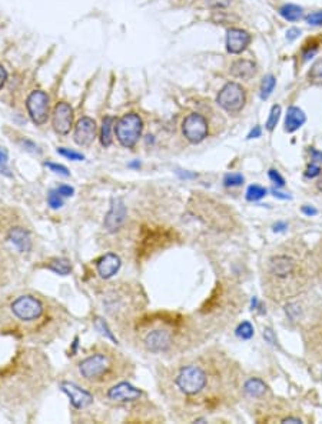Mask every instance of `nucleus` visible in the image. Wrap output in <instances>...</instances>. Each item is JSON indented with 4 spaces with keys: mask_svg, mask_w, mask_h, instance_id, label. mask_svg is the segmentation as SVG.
<instances>
[{
    "mask_svg": "<svg viewBox=\"0 0 322 424\" xmlns=\"http://www.w3.org/2000/svg\"><path fill=\"white\" fill-rule=\"evenodd\" d=\"M316 53V49H313V50H308V52H305L304 53V60H308V59H311L313 54Z\"/></svg>",
    "mask_w": 322,
    "mask_h": 424,
    "instance_id": "nucleus-44",
    "label": "nucleus"
},
{
    "mask_svg": "<svg viewBox=\"0 0 322 424\" xmlns=\"http://www.w3.org/2000/svg\"><path fill=\"white\" fill-rule=\"evenodd\" d=\"M269 177H271V180L275 183V185L278 186H284L285 185V180H284V177L281 176L279 173H278L277 170H269Z\"/></svg>",
    "mask_w": 322,
    "mask_h": 424,
    "instance_id": "nucleus-33",
    "label": "nucleus"
},
{
    "mask_svg": "<svg viewBox=\"0 0 322 424\" xmlns=\"http://www.w3.org/2000/svg\"><path fill=\"white\" fill-rule=\"evenodd\" d=\"M302 213L304 214H306V216H315L316 214V209H313V207H309V206H304L302 207Z\"/></svg>",
    "mask_w": 322,
    "mask_h": 424,
    "instance_id": "nucleus-41",
    "label": "nucleus"
},
{
    "mask_svg": "<svg viewBox=\"0 0 322 424\" xmlns=\"http://www.w3.org/2000/svg\"><path fill=\"white\" fill-rule=\"evenodd\" d=\"M6 79H8V73H6V70L0 66V89L3 88V84H5Z\"/></svg>",
    "mask_w": 322,
    "mask_h": 424,
    "instance_id": "nucleus-42",
    "label": "nucleus"
},
{
    "mask_svg": "<svg viewBox=\"0 0 322 424\" xmlns=\"http://www.w3.org/2000/svg\"><path fill=\"white\" fill-rule=\"evenodd\" d=\"M236 336L242 338V340H249L250 337L253 336V327L249 321H243L241 323L238 328H236Z\"/></svg>",
    "mask_w": 322,
    "mask_h": 424,
    "instance_id": "nucleus-26",
    "label": "nucleus"
},
{
    "mask_svg": "<svg viewBox=\"0 0 322 424\" xmlns=\"http://www.w3.org/2000/svg\"><path fill=\"white\" fill-rule=\"evenodd\" d=\"M312 157L315 161H319L318 159H321V161H322V153H319V151H316V150H312Z\"/></svg>",
    "mask_w": 322,
    "mask_h": 424,
    "instance_id": "nucleus-45",
    "label": "nucleus"
},
{
    "mask_svg": "<svg viewBox=\"0 0 322 424\" xmlns=\"http://www.w3.org/2000/svg\"><path fill=\"white\" fill-rule=\"evenodd\" d=\"M129 166H131V167H139V166H141V163H139V161H135V163H131Z\"/></svg>",
    "mask_w": 322,
    "mask_h": 424,
    "instance_id": "nucleus-47",
    "label": "nucleus"
},
{
    "mask_svg": "<svg viewBox=\"0 0 322 424\" xmlns=\"http://www.w3.org/2000/svg\"><path fill=\"white\" fill-rule=\"evenodd\" d=\"M46 269L52 270L56 274H60V276H68L72 272V263L68 259L54 257L46 262Z\"/></svg>",
    "mask_w": 322,
    "mask_h": 424,
    "instance_id": "nucleus-19",
    "label": "nucleus"
},
{
    "mask_svg": "<svg viewBox=\"0 0 322 424\" xmlns=\"http://www.w3.org/2000/svg\"><path fill=\"white\" fill-rule=\"evenodd\" d=\"M216 102L226 112L236 113L245 105V90L238 83H233V81L226 83L224 88L221 89Z\"/></svg>",
    "mask_w": 322,
    "mask_h": 424,
    "instance_id": "nucleus-7",
    "label": "nucleus"
},
{
    "mask_svg": "<svg viewBox=\"0 0 322 424\" xmlns=\"http://www.w3.org/2000/svg\"><path fill=\"white\" fill-rule=\"evenodd\" d=\"M105 397L107 401L113 404H127V403L139 401V398L142 397V391L126 381H117L110 387H107Z\"/></svg>",
    "mask_w": 322,
    "mask_h": 424,
    "instance_id": "nucleus-8",
    "label": "nucleus"
},
{
    "mask_svg": "<svg viewBox=\"0 0 322 424\" xmlns=\"http://www.w3.org/2000/svg\"><path fill=\"white\" fill-rule=\"evenodd\" d=\"M252 37L242 29H229L226 35V49L229 53H242L249 46Z\"/></svg>",
    "mask_w": 322,
    "mask_h": 424,
    "instance_id": "nucleus-15",
    "label": "nucleus"
},
{
    "mask_svg": "<svg viewBox=\"0 0 322 424\" xmlns=\"http://www.w3.org/2000/svg\"><path fill=\"white\" fill-rule=\"evenodd\" d=\"M275 84H277V80L272 74H268V76L264 77L262 83H261V99L262 100H267L272 95Z\"/></svg>",
    "mask_w": 322,
    "mask_h": 424,
    "instance_id": "nucleus-23",
    "label": "nucleus"
},
{
    "mask_svg": "<svg viewBox=\"0 0 322 424\" xmlns=\"http://www.w3.org/2000/svg\"><path fill=\"white\" fill-rule=\"evenodd\" d=\"M206 3L214 8H225L231 3V0H206Z\"/></svg>",
    "mask_w": 322,
    "mask_h": 424,
    "instance_id": "nucleus-37",
    "label": "nucleus"
},
{
    "mask_svg": "<svg viewBox=\"0 0 322 424\" xmlns=\"http://www.w3.org/2000/svg\"><path fill=\"white\" fill-rule=\"evenodd\" d=\"M265 195H267V189H264V187L260 185L249 186L248 190H246V199H248L249 202L261 200Z\"/></svg>",
    "mask_w": 322,
    "mask_h": 424,
    "instance_id": "nucleus-25",
    "label": "nucleus"
},
{
    "mask_svg": "<svg viewBox=\"0 0 322 424\" xmlns=\"http://www.w3.org/2000/svg\"><path fill=\"white\" fill-rule=\"evenodd\" d=\"M175 384L186 397H195L201 394L209 384V376L199 364L183 366L175 377Z\"/></svg>",
    "mask_w": 322,
    "mask_h": 424,
    "instance_id": "nucleus-5",
    "label": "nucleus"
},
{
    "mask_svg": "<svg viewBox=\"0 0 322 424\" xmlns=\"http://www.w3.org/2000/svg\"><path fill=\"white\" fill-rule=\"evenodd\" d=\"M6 164H8V151L0 147V168L6 167Z\"/></svg>",
    "mask_w": 322,
    "mask_h": 424,
    "instance_id": "nucleus-39",
    "label": "nucleus"
},
{
    "mask_svg": "<svg viewBox=\"0 0 322 424\" xmlns=\"http://www.w3.org/2000/svg\"><path fill=\"white\" fill-rule=\"evenodd\" d=\"M192 202H195V204L190 203V207L194 209L195 214L199 216V219L205 221L206 224L218 230H226L232 226V216L229 214L224 204L216 203L214 200L205 199L202 196L199 197L194 196Z\"/></svg>",
    "mask_w": 322,
    "mask_h": 424,
    "instance_id": "nucleus-4",
    "label": "nucleus"
},
{
    "mask_svg": "<svg viewBox=\"0 0 322 424\" xmlns=\"http://www.w3.org/2000/svg\"><path fill=\"white\" fill-rule=\"evenodd\" d=\"M57 153H59V154H62L63 157H66V159H71V160H75V161H81V160L85 159V156H83L82 153L69 150V149H65V147H60V149H57Z\"/></svg>",
    "mask_w": 322,
    "mask_h": 424,
    "instance_id": "nucleus-30",
    "label": "nucleus"
},
{
    "mask_svg": "<svg viewBox=\"0 0 322 424\" xmlns=\"http://www.w3.org/2000/svg\"><path fill=\"white\" fill-rule=\"evenodd\" d=\"M27 112L36 124H43L49 117V96L42 90H35L29 95L26 102Z\"/></svg>",
    "mask_w": 322,
    "mask_h": 424,
    "instance_id": "nucleus-9",
    "label": "nucleus"
},
{
    "mask_svg": "<svg viewBox=\"0 0 322 424\" xmlns=\"http://www.w3.org/2000/svg\"><path fill=\"white\" fill-rule=\"evenodd\" d=\"M78 373L86 384L96 389H107L132 376L134 364L123 354L105 345L78 363Z\"/></svg>",
    "mask_w": 322,
    "mask_h": 424,
    "instance_id": "nucleus-2",
    "label": "nucleus"
},
{
    "mask_svg": "<svg viewBox=\"0 0 322 424\" xmlns=\"http://www.w3.org/2000/svg\"><path fill=\"white\" fill-rule=\"evenodd\" d=\"M120 266H122L120 257L115 253H107L96 262V270H98L99 276L106 280L119 272Z\"/></svg>",
    "mask_w": 322,
    "mask_h": 424,
    "instance_id": "nucleus-16",
    "label": "nucleus"
},
{
    "mask_svg": "<svg viewBox=\"0 0 322 424\" xmlns=\"http://www.w3.org/2000/svg\"><path fill=\"white\" fill-rule=\"evenodd\" d=\"M306 23L311 26H322V10L312 12L306 16Z\"/></svg>",
    "mask_w": 322,
    "mask_h": 424,
    "instance_id": "nucleus-31",
    "label": "nucleus"
},
{
    "mask_svg": "<svg viewBox=\"0 0 322 424\" xmlns=\"http://www.w3.org/2000/svg\"><path fill=\"white\" fill-rule=\"evenodd\" d=\"M243 391H245V394H248L249 397L258 398L262 397V396L265 394L267 386H265V383L262 380H260V379H250V380H248L245 383Z\"/></svg>",
    "mask_w": 322,
    "mask_h": 424,
    "instance_id": "nucleus-20",
    "label": "nucleus"
},
{
    "mask_svg": "<svg viewBox=\"0 0 322 424\" xmlns=\"http://www.w3.org/2000/svg\"><path fill=\"white\" fill-rule=\"evenodd\" d=\"M126 219H127V209H126L125 203H123V200L116 199V200H113L112 207L105 217V229L109 233H115L123 227Z\"/></svg>",
    "mask_w": 322,
    "mask_h": 424,
    "instance_id": "nucleus-12",
    "label": "nucleus"
},
{
    "mask_svg": "<svg viewBox=\"0 0 322 424\" xmlns=\"http://www.w3.org/2000/svg\"><path fill=\"white\" fill-rule=\"evenodd\" d=\"M299 35H301V30L296 29V27H292V29H289V30L286 32V39H288L289 42H292V40H295L296 37H299Z\"/></svg>",
    "mask_w": 322,
    "mask_h": 424,
    "instance_id": "nucleus-38",
    "label": "nucleus"
},
{
    "mask_svg": "<svg viewBox=\"0 0 322 424\" xmlns=\"http://www.w3.org/2000/svg\"><path fill=\"white\" fill-rule=\"evenodd\" d=\"M183 136L188 139L190 143H201L202 140H205L209 133V126L206 119L202 115L198 113H192L189 115L185 120H183Z\"/></svg>",
    "mask_w": 322,
    "mask_h": 424,
    "instance_id": "nucleus-10",
    "label": "nucleus"
},
{
    "mask_svg": "<svg viewBox=\"0 0 322 424\" xmlns=\"http://www.w3.org/2000/svg\"><path fill=\"white\" fill-rule=\"evenodd\" d=\"M279 15L289 22H296L302 18V9L296 5H284L279 9Z\"/></svg>",
    "mask_w": 322,
    "mask_h": 424,
    "instance_id": "nucleus-22",
    "label": "nucleus"
},
{
    "mask_svg": "<svg viewBox=\"0 0 322 424\" xmlns=\"http://www.w3.org/2000/svg\"><path fill=\"white\" fill-rule=\"evenodd\" d=\"M112 127H113V117L107 116L103 119L102 123V129H100V141L105 147H109L113 141L112 137Z\"/></svg>",
    "mask_w": 322,
    "mask_h": 424,
    "instance_id": "nucleus-21",
    "label": "nucleus"
},
{
    "mask_svg": "<svg viewBox=\"0 0 322 424\" xmlns=\"http://www.w3.org/2000/svg\"><path fill=\"white\" fill-rule=\"evenodd\" d=\"M319 173H321L319 166H318V164H311L309 167L306 168V173H305V175H306V177H311V179H312V177L318 176Z\"/></svg>",
    "mask_w": 322,
    "mask_h": 424,
    "instance_id": "nucleus-36",
    "label": "nucleus"
},
{
    "mask_svg": "<svg viewBox=\"0 0 322 424\" xmlns=\"http://www.w3.org/2000/svg\"><path fill=\"white\" fill-rule=\"evenodd\" d=\"M255 64L249 60H238L231 66V73L232 76L238 77V79L248 80L255 74Z\"/></svg>",
    "mask_w": 322,
    "mask_h": 424,
    "instance_id": "nucleus-18",
    "label": "nucleus"
},
{
    "mask_svg": "<svg viewBox=\"0 0 322 424\" xmlns=\"http://www.w3.org/2000/svg\"><path fill=\"white\" fill-rule=\"evenodd\" d=\"M305 120H306V116H305L304 112L299 107L291 106L286 112L285 132L294 133L305 123Z\"/></svg>",
    "mask_w": 322,
    "mask_h": 424,
    "instance_id": "nucleus-17",
    "label": "nucleus"
},
{
    "mask_svg": "<svg viewBox=\"0 0 322 424\" xmlns=\"http://www.w3.org/2000/svg\"><path fill=\"white\" fill-rule=\"evenodd\" d=\"M96 123L90 117H82L81 120L75 126V141L79 146H90L96 139Z\"/></svg>",
    "mask_w": 322,
    "mask_h": 424,
    "instance_id": "nucleus-14",
    "label": "nucleus"
},
{
    "mask_svg": "<svg viewBox=\"0 0 322 424\" xmlns=\"http://www.w3.org/2000/svg\"><path fill=\"white\" fill-rule=\"evenodd\" d=\"M279 117H281V106H275L271 109V113H269V117L268 120H267V129H268L269 132H272L274 129H275V126L278 124V122H279Z\"/></svg>",
    "mask_w": 322,
    "mask_h": 424,
    "instance_id": "nucleus-27",
    "label": "nucleus"
},
{
    "mask_svg": "<svg viewBox=\"0 0 322 424\" xmlns=\"http://www.w3.org/2000/svg\"><path fill=\"white\" fill-rule=\"evenodd\" d=\"M142 129L143 123L139 115H136V113L123 115L117 120L116 126H115L116 139L123 147L132 149L139 140V137L142 134Z\"/></svg>",
    "mask_w": 322,
    "mask_h": 424,
    "instance_id": "nucleus-6",
    "label": "nucleus"
},
{
    "mask_svg": "<svg viewBox=\"0 0 322 424\" xmlns=\"http://www.w3.org/2000/svg\"><path fill=\"white\" fill-rule=\"evenodd\" d=\"M282 423H302L301 418H296V417H286L282 420Z\"/></svg>",
    "mask_w": 322,
    "mask_h": 424,
    "instance_id": "nucleus-43",
    "label": "nucleus"
},
{
    "mask_svg": "<svg viewBox=\"0 0 322 424\" xmlns=\"http://www.w3.org/2000/svg\"><path fill=\"white\" fill-rule=\"evenodd\" d=\"M308 79L311 84L315 86H321L322 84V60H318L316 63H313V66L311 67V70L308 71Z\"/></svg>",
    "mask_w": 322,
    "mask_h": 424,
    "instance_id": "nucleus-24",
    "label": "nucleus"
},
{
    "mask_svg": "<svg viewBox=\"0 0 322 424\" xmlns=\"http://www.w3.org/2000/svg\"><path fill=\"white\" fill-rule=\"evenodd\" d=\"M46 167H49L52 172H54V173H59V175H62V176H69L71 173H69V170L65 167V166H62V164H56V163H46Z\"/></svg>",
    "mask_w": 322,
    "mask_h": 424,
    "instance_id": "nucleus-32",
    "label": "nucleus"
},
{
    "mask_svg": "<svg viewBox=\"0 0 322 424\" xmlns=\"http://www.w3.org/2000/svg\"><path fill=\"white\" fill-rule=\"evenodd\" d=\"M54 132L59 134H68L71 132L72 123H73V109L69 103L60 102L57 103L53 110V117H52Z\"/></svg>",
    "mask_w": 322,
    "mask_h": 424,
    "instance_id": "nucleus-11",
    "label": "nucleus"
},
{
    "mask_svg": "<svg viewBox=\"0 0 322 424\" xmlns=\"http://www.w3.org/2000/svg\"><path fill=\"white\" fill-rule=\"evenodd\" d=\"M10 330L29 343L49 345L69 323L68 311L49 297L35 293L19 294L8 306Z\"/></svg>",
    "mask_w": 322,
    "mask_h": 424,
    "instance_id": "nucleus-1",
    "label": "nucleus"
},
{
    "mask_svg": "<svg viewBox=\"0 0 322 424\" xmlns=\"http://www.w3.org/2000/svg\"><path fill=\"white\" fill-rule=\"evenodd\" d=\"M315 263H316V267H318V272L321 273L322 277V239L319 246L316 248V253H315Z\"/></svg>",
    "mask_w": 322,
    "mask_h": 424,
    "instance_id": "nucleus-34",
    "label": "nucleus"
},
{
    "mask_svg": "<svg viewBox=\"0 0 322 424\" xmlns=\"http://www.w3.org/2000/svg\"><path fill=\"white\" fill-rule=\"evenodd\" d=\"M243 183V176L239 173H229L224 177V185L228 187H235V186H241Z\"/></svg>",
    "mask_w": 322,
    "mask_h": 424,
    "instance_id": "nucleus-29",
    "label": "nucleus"
},
{
    "mask_svg": "<svg viewBox=\"0 0 322 424\" xmlns=\"http://www.w3.org/2000/svg\"><path fill=\"white\" fill-rule=\"evenodd\" d=\"M60 195L63 196V197H69V196H72L73 193H75V190H73V187H71V186H66V185H62L59 186L57 189H56Z\"/></svg>",
    "mask_w": 322,
    "mask_h": 424,
    "instance_id": "nucleus-35",
    "label": "nucleus"
},
{
    "mask_svg": "<svg viewBox=\"0 0 322 424\" xmlns=\"http://www.w3.org/2000/svg\"><path fill=\"white\" fill-rule=\"evenodd\" d=\"M261 133H262V130H261L260 126H255V129L250 130V133L248 134V139H256V137H260Z\"/></svg>",
    "mask_w": 322,
    "mask_h": 424,
    "instance_id": "nucleus-40",
    "label": "nucleus"
},
{
    "mask_svg": "<svg viewBox=\"0 0 322 424\" xmlns=\"http://www.w3.org/2000/svg\"><path fill=\"white\" fill-rule=\"evenodd\" d=\"M284 227H286L285 223H278V224L274 226V230H275V231H281V230H284Z\"/></svg>",
    "mask_w": 322,
    "mask_h": 424,
    "instance_id": "nucleus-46",
    "label": "nucleus"
},
{
    "mask_svg": "<svg viewBox=\"0 0 322 424\" xmlns=\"http://www.w3.org/2000/svg\"><path fill=\"white\" fill-rule=\"evenodd\" d=\"M299 260L292 255L277 253L269 257L267 262V286L272 299L278 297H291L299 292L301 272Z\"/></svg>",
    "mask_w": 322,
    "mask_h": 424,
    "instance_id": "nucleus-3",
    "label": "nucleus"
},
{
    "mask_svg": "<svg viewBox=\"0 0 322 424\" xmlns=\"http://www.w3.org/2000/svg\"><path fill=\"white\" fill-rule=\"evenodd\" d=\"M63 196L57 190H50L47 195V203L52 209H60L63 206Z\"/></svg>",
    "mask_w": 322,
    "mask_h": 424,
    "instance_id": "nucleus-28",
    "label": "nucleus"
},
{
    "mask_svg": "<svg viewBox=\"0 0 322 424\" xmlns=\"http://www.w3.org/2000/svg\"><path fill=\"white\" fill-rule=\"evenodd\" d=\"M318 189H319V190H322V176L319 177V180H318Z\"/></svg>",
    "mask_w": 322,
    "mask_h": 424,
    "instance_id": "nucleus-48",
    "label": "nucleus"
},
{
    "mask_svg": "<svg viewBox=\"0 0 322 424\" xmlns=\"http://www.w3.org/2000/svg\"><path fill=\"white\" fill-rule=\"evenodd\" d=\"M60 387L69 396L72 406L75 407L76 410H83V408L89 407L90 404H93V396L90 394L89 391H86V390L81 389L79 386H76L75 383L63 381L62 384H60Z\"/></svg>",
    "mask_w": 322,
    "mask_h": 424,
    "instance_id": "nucleus-13",
    "label": "nucleus"
}]
</instances>
